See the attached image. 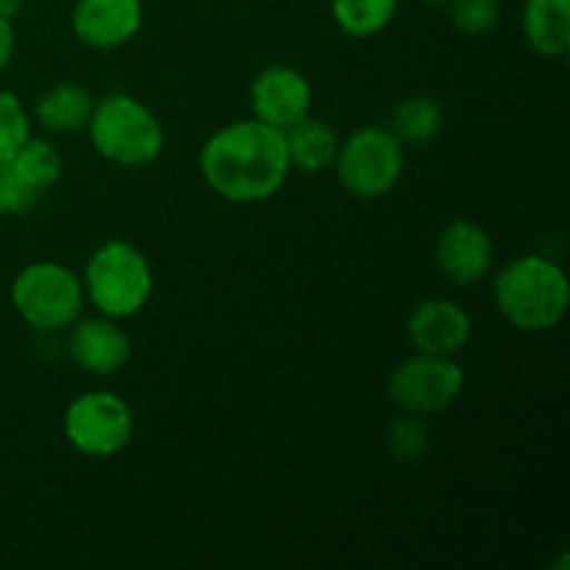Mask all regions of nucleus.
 Masks as SVG:
<instances>
[{"mask_svg":"<svg viewBox=\"0 0 570 570\" xmlns=\"http://www.w3.org/2000/svg\"><path fill=\"white\" fill-rule=\"evenodd\" d=\"M200 176L228 204H262L287 184L289 156L284 131L248 117L223 126L204 142Z\"/></svg>","mask_w":570,"mask_h":570,"instance_id":"obj_1","label":"nucleus"},{"mask_svg":"<svg viewBox=\"0 0 570 570\" xmlns=\"http://www.w3.org/2000/svg\"><path fill=\"white\" fill-rule=\"evenodd\" d=\"M493 301L501 317L518 332H551L568 315V273L543 254L515 256L495 276Z\"/></svg>","mask_w":570,"mask_h":570,"instance_id":"obj_2","label":"nucleus"},{"mask_svg":"<svg viewBox=\"0 0 570 570\" xmlns=\"http://www.w3.org/2000/svg\"><path fill=\"white\" fill-rule=\"evenodd\" d=\"M81 284L83 298L98 315L128 321L139 315L154 295V267L137 245L109 239L92 250Z\"/></svg>","mask_w":570,"mask_h":570,"instance_id":"obj_3","label":"nucleus"},{"mask_svg":"<svg viewBox=\"0 0 570 570\" xmlns=\"http://www.w3.org/2000/svg\"><path fill=\"white\" fill-rule=\"evenodd\" d=\"M87 134L92 148L106 161L120 167L154 165L165 154L167 142L159 117L142 100L126 92H111L95 100Z\"/></svg>","mask_w":570,"mask_h":570,"instance_id":"obj_4","label":"nucleus"},{"mask_svg":"<svg viewBox=\"0 0 570 570\" xmlns=\"http://www.w3.org/2000/svg\"><path fill=\"white\" fill-rule=\"evenodd\" d=\"M83 304L81 276L61 262H33L11 282V306L33 332H67L81 317Z\"/></svg>","mask_w":570,"mask_h":570,"instance_id":"obj_5","label":"nucleus"},{"mask_svg":"<svg viewBox=\"0 0 570 570\" xmlns=\"http://www.w3.org/2000/svg\"><path fill=\"white\" fill-rule=\"evenodd\" d=\"M334 170L345 193L379 200L393 193L404 176V145L390 128L362 126L340 142Z\"/></svg>","mask_w":570,"mask_h":570,"instance_id":"obj_6","label":"nucleus"},{"mask_svg":"<svg viewBox=\"0 0 570 570\" xmlns=\"http://www.w3.org/2000/svg\"><path fill=\"white\" fill-rule=\"evenodd\" d=\"M65 438L78 454L109 460L128 449L134 438V412L126 399L109 390H89L65 410Z\"/></svg>","mask_w":570,"mask_h":570,"instance_id":"obj_7","label":"nucleus"},{"mask_svg":"<svg viewBox=\"0 0 570 570\" xmlns=\"http://www.w3.org/2000/svg\"><path fill=\"white\" fill-rule=\"evenodd\" d=\"M465 390V371L456 356L415 354L401 362L387 382L390 404L406 415L445 412Z\"/></svg>","mask_w":570,"mask_h":570,"instance_id":"obj_8","label":"nucleus"},{"mask_svg":"<svg viewBox=\"0 0 570 570\" xmlns=\"http://www.w3.org/2000/svg\"><path fill=\"white\" fill-rule=\"evenodd\" d=\"M248 100L256 120L287 131L312 115V83L298 67L271 65L254 76Z\"/></svg>","mask_w":570,"mask_h":570,"instance_id":"obj_9","label":"nucleus"},{"mask_svg":"<svg viewBox=\"0 0 570 570\" xmlns=\"http://www.w3.org/2000/svg\"><path fill=\"white\" fill-rule=\"evenodd\" d=\"M67 354L92 376H115L131 360V337L115 317H78L67 328Z\"/></svg>","mask_w":570,"mask_h":570,"instance_id":"obj_10","label":"nucleus"},{"mask_svg":"<svg viewBox=\"0 0 570 570\" xmlns=\"http://www.w3.org/2000/svg\"><path fill=\"white\" fill-rule=\"evenodd\" d=\"M434 262L451 284L473 287L484 282L493 267V239L479 223L465 217L451 220L434 243Z\"/></svg>","mask_w":570,"mask_h":570,"instance_id":"obj_11","label":"nucleus"},{"mask_svg":"<svg viewBox=\"0 0 570 570\" xmlns=\"http://www.w3.org/2000/svg\"><path fill=\"white\" fill-rule=\"evenodd\" d=\"M145 20L142 0H76L72 33L95 50H115L131 42Z\"/></svg>","mask_w":570,"mask_h":570,"instance_id":"obj_12","label":"nucleus"},{"mask_svg":"<svg viewBox=\"0 0 570 570\" xmlns=\"http://www.w3.org/2000/svg\"><path fill=\"white\" fill-rule=\"evenodd\" d=\"M473 321L456 301L426 298L406 317V337L421 354L456 356L471 343Z\"/></svg>","mask_w":570,"mask_h":570,"instance_id":"obj_13","label":"nucleus"},{"mask_svg":"<svg viewBox=\"0 0 570 570\" xmlns=\"http://www.w3.org/2000/svg\"><path fill=\"white\" fill-rule=\"evenodd\" d=\"M95 98L89 89H83L81 83L61 81L53 83L50 89H45L39 95L37 106H33V117H37L39 126L48 134H78L87 131V122L92 117Z\"/></svg>","mask_w":570,"mask_h":570,"instance_id":"obj_14","label":"nucleus"},{"mask_svg":"<svg viewBox=\"0 0 570 570\" xmlns=\"http://www.w3.org/2000/svg\"><path fill=\"white\" fill-rule=\"evenodd\" d=\"M523 37L534 53L560 59L570 50V0H527Z\"/></svg>","mask_w":570,"mask_h":570,"instance_id":"obj_15","label":"nucleus"},{"mask_svg":"<svg viewBox=\"0 0 570 570\" xmlns=\"http://www.w3.org/2000/svg\"><path fill=\"white\" fill-rule=\"evenodd\" d=\"M284 139H287L289 167L301 173H321L326 167H334L340 142H343L332 122L317 120L312 115L287 128Z\"/></svg>","mask_w":570,"mask_h":570,"instance_id":"obj_16","label":"nucleus"},{"mask_svg":"<svg viewBox=\"0 0 570 570\" xmlns=\"http://www.w3.org/2000/svg\"><path fill=\"white\" fill-rule=\"evenodd\" d=\"M443 126V106L432 95H410V98H404L395 106L393 120H390V131L395 134V139L404 148H423V145L440 137Z\"/></svg>","mask_w":570,"mask_h":570,"instance_id":"obj_17","label":"nucleus"},{"mask_svg":"<svg viewBox=\"0 0 570 570\" xmlns=\"http://www.w3.org/2000/svg\"><path fill=\"white\" fill-rule=\"evenodd\" d=\"M3 165L22 184H28V187L42 195L59 181L61 170H65V159H61L59 148L42 137H28V142L9 161H3Z\"/></svg>","mask_w":570,"mask_h":570,"instance_id":"obj_18","label":"nucleus"},{"mask_svg":"<svg viewBox=\"0 0 570 570\" xmlns=\"http://www.w3.org/2000/svg\"><path fill=\"white\" fill-rule=\"evenodd\" d=\"M401 0H332V17L345 37L371 39L393 22Z\"/></svg>","mask_w":570,"mask_h":570,"instance_id":"obj_19","label":"nucleus"},{"mask_svg":"<svg viewBox=\"0 0 570 570\" xmlns=\"http://www.w3.org/2000/svg\"><path fill=\"white\" fill-rule=\"evenodd\" d=\"M432 445V432L423 415L401 412L387 426V451L399 462H421Z\"/></svg>","mask_w":570,"mask_h":570,"instance_id":"obj_20","label":"nucleus"},{"mask_svg":"<svg viewBox=\"0 0 570 570\" xmlns=\"http://www.w3.org/2000/svg\"><path fill=\"white\" fill-rule=\"evenodd\" d=\"M31 137V115L9 89H0V165L9 161Z\"/></svg>","mask_w":570,"mask_h":570,"instance_id":"obj_21","label":"nucleus"},{"mask_svg":"<svg viewBox=\"0 0 570 570\" xmlns=\"http://www.w3.org/2000/svg\"><path fill=\"white\" fill-rule=\"evenodd\" d=\"M445 6L451 9V22L456 31L468 33V37H484V33L495 31V26L501 22L499 0H449Z\"/></svg>","mask_w":570,"mask_h":570,"instance_id":"obj_22","label":"nucleus"},{"mask_svg":"<svg viewBox=\"0 0 570 570\" xmlns=\"http://www.w3.org/2000/svg\"><path fill=\"white\" fill-rule=\"evenodd\" d=\"M42 200V193L22 184L6 165H0V215H28Z\"/></svg>","mask_w":570,"mask_h":570,"instance_id":"obj_23","label":"nucleus"},{"mask_svg":"<svg viewBox=\"0 0 570 570\" xmlns=\"http://www.w3.org/2000/svg\"><path fill=\"white\" fill-rule=\"evenodd\" d=\"M14 26L11 20L0 17V72L11 65V56H14Z\"/></svg>","mask_w":570,"mask_h":570,"instance_id":"obj_24","label":"nucleus"},{"mask_svg":"<svg viewBox=\"0 0 570 570\" xmlns=\"http://www.w3.org/2000/svg\"><path fill=\"white\" fill-rule=\"evenodd\" d=\"M20 9L22 0H0V17H6V20H14L20 14Z\"/></svg>","mask_w":570,"mask_h":570,"instance_id":"obj_25","label":"nucleus"},{"mask_svg":"<svg viewBox=\"0 0 570 570\" xmlns=\"http://www.w3.org/2000/svg\"><path fill=\"white\" fill-rule=\"evenodd\" d=\"M423 3H429V6H445V3H449V0H423Z\"/></svg>","mask_w":570,"mask_h":570,"instance_id":"obj_26","label":"nucleus"}]
</instances>
